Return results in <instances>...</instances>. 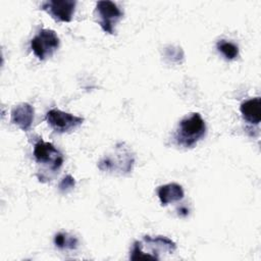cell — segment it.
I'll return each instance as SVG.
<instances>
[{"mask_svg": "<svg viewBox=\"0 0 261 261\" xmlns=\"http://www.w3.org/2000/svg\"><path fill=\"white\" fill-rule=\"evenodd\" d=\"M165 57L173 62H180L184 58V52L179 47L169 46L165 49Z\"/></svg>", "mask_w": 261, "mask_h": 261, "instance_id": "14", "label": "cell"}, {"mask_svg": "<svg viewBox=\"0 0 261 261\" xmlns=\"http://www.w3.org/2000/svg\"><path fill=\"white\" fill-rule=\"evenodd\" d=\"M135 156L132 150L124 143H119L115 146L113 153L98 162V168L101 171L124 175L133 170Z\"/></svg>", "mask_w": 261, "mask_h": 261, "instance_id": "3", "label": "cell"}, {"mask_svg": "<svg viewBox=\"0 0 261 261\" xmlns=\"http://www.w3.org/2000/svg\"><path fill=\"white\" fill-rule=\"evenodd\" d=\"M76 1L73 0H49L41 5V9L46 11L56 21L69 22L75 10Z\"/></svg>", "mask_w": 261, "mask_h": 261, "instance_id": "8", "label": "cell"}, {"mask_svg": "<svg viewBox=\"0 0 261 261\" xmlns=\"http://www.w3.org/2000/svg\"><path fill=\"white\" fill-rule=\"evenodd\" d=\"M176 250V244L170 239L162 236H145L143 240L134 243L130 260H159L160 255L172 254Z\"/></svg>", "mask_w": 261, "mask_h": 261, "instance_id": "1", "label": "cell"}, {"mask_svg": "<svg viewBox=\"0 0 261 261\" xmlns=\"http://www.w3.org/2000/svg\"><path fill=\"white\" fill-rule=\"evenodd\" d=\"M95 13L101 29L107 34L114 35L115 25L123 16V13L118 8V6L108 0L98 1L96 3Z\"/></svg>", "mask_w": 261, "mask_h": 261, "instance_id": "5", "label": "cell"}, {"mask_svg": "<svg viewBox=\"0 0 261 261\" xmlns=\"http://www.w3.org/2000/svg\"><path fill=\"white\" fill-rule=\"evenodd\" d=\"M74 186H75V180H74V178H73L70 174H67V175H65V176L61 179V181H60L59 185H58V188H59V191H60V192L66 193V192L72 190V189L74 188Z\"/></svg>", "mask_w": 261, "mask_h": 261, "instance_id": "15", "label": "cell"}, {"mask_svg": "<svg viewBox=\"0 0 261 261\" xmlns=\"http://www.w3.org/2000/svg\"><path fill=\"white\" fill-rule=\"evenodd\" d=\"M35 110L29 103H20L11 110V122L17 125L21 130L28 132L34 120Z\"/></svg>", "mask_w": 261, "mask_h": 261, "instance_id": "9", "label": "cell"}, {"mask_svg": "<svg viewBox=\"0 0 261 261\" xmlns=\"http://www.w3.org/2000/svg\"><path fill=\"white\" fill-rule=\"evenodd\" d=\"M46 121L53 130L63 134L79 127L84 122V118L54 108L47 112Z\"/></svg>", "mask_w": 261, "mask_h": 261, "instance_id": "7", "label": "cell"}, {"mask_svg": "<svg viewBox=\"0 0 261 261\" xmlns=\"http://www.w3.org/2000/svg\"><path fill=\"white\" fill-rule=\"evenodd\" d=\"M59 44L60 41L55 31L43 29L32 39L31 48L38 59L45 60L53 55Z\"/></svg>", "mask_w": 261, "mask_h": 261, "instance_id": "4", "label": "cell"}, {"mask_svg": "<svg viewBox=\"0 0 261 261\" xmlns=\"http://www.w3.org/2000/svg\"><path fill=\"white\" fill-rule=\"evenodd\" d=\"M33 154L38 163L48 166L53 171L58 170L63 163V156L55 146L52 143L44 142L42 139L35 144Z\"/></svg>", "mask_w": 261, "mask_h": 261, "instance_id": "6", "label": "cell"}, {"mask_svg": "<svg viewBox=\"0 0 261 261\" xmlns=\"http://www.w3.org/2000/svg\"><path fill=\"white\" fill-rule=\"evenodd\" d=\"M241 113L245 120L252 124H259L261 120V99L260 97L249 99L241 104Z\"/></svg>", "mask_w": 261, "mask_h": 261, "instance_id": "11", "label": "cell"}, {"mask_svg": "<svg viewBox=\"0 0 261 261\" xmlns=\"http://www.w3.org/2000/svg\"><path fill=\"white\" fill-rule=\"evenodd\" d=\"M157 194L162 206H166L169 203L177 202L181 200L185 196L181 186L176 182H169L159 187Z\"/></svg>", "mask_w": 261, "mask_h": 261, "instance_id": "10", "label": "cell"}, {"mask_svg": "<svg viewBox=\"0 0 261 261\" xmlns=\"http://www.w3.org/2000/svg\"><path fill=\"white\" fill-rule=\"evenodd\" d=\"M54 244L61 250H74L77 248L79 241L74 236L67 232H58L54 237Z\"/></svg>", "mask_w": 261, "mask_h": 261, "instance_id": "12", "label": "cell"}, {"mask_svg": "<svg viewBox=\"0 0 261 261\" xmlns=\"http://www.w3.org/2000/svg\"><path fill=\"white\" fill-rule=\"evenodd\" d=\"M217 50L228 60L236 59L239 56V47L226 40H219L216 44Z\"/></svg>", "mask_w": 261, "mask_h": 261, "instance_id": "13", "label": "cell"}, {"mask_svg": "<svg viewBox=\"0 0 261 261\" xmlns=\"http://www.w3.org/2000/svg\"><path fill=\"white\" fill-rule=\"evenodd\" d=\"M206 134V123L198 112L182 118L176 128L174 139L184 148H193Z\"/></svg>", "mask_w": 261, "mask_h": 261, "instance_id": "2", "label": "cell"}]
</instances>
